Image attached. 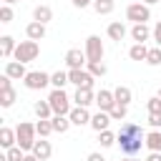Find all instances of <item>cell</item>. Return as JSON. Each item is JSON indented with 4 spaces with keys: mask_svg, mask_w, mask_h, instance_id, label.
I'll list each match as a JSON object with an SVG mask.
<instances>
[{
    "mask_svg": "<svg viewBox=\"0 0 161 161\" xmlns=\"http://www.w3.org/2000/svg\"><path fill=\"white\" fill-rule=\"evenodd\" d=\"M116 143L121 146V151L126 156H136L141 151V146H146V133L138 123H121V128L116 133Z\"/></svg>",
    "mask_w": 161,
    "mask_h": 161,
    "instance_id": "1",
    "label": "cell"
},
{
    "mask_svg": "<svg viewBox=\"0 0 161 161\" xmlns=\"http://www.w3.org/2000/svg\"><path fill=\"white\" fill-rule=\"evenodd\" d=\"M48 103L53 108V116H68L73 108H70V96L63 91V88H53L50 96H48Z\"/></svg>",
    "mask_w": 161,
    "mask_h": 161,
    "instance_id": "2",
    "label": "cell"
},
{
    "mask_svg": "<svg viewBox=\"0 0 161 161\" xmlns=\"http://www.w3.org/2000/svg\"><path fill=\"white\" fill-rule=\"evenodd\" d=\"M40 55V45H38V40H20L18 43V48H15V53H13V58L15 60H20V63H30V60H35Z\"/></svg>",
    "mask_w": 161,
    "mask_h": 161,
    "instance_id": "3",
    "label": "cell"
},
{
    "mask_svg": "<svg viewBox=\"0 0 161 161\" xmlns=\"http://www.w3.org/2000/svg\"><path fill=\"white\" fill-rule=\"evenodd\" d=\"M35 126L33 123H28V121H23V123H18V128H15V136H18V146L23 148V151H33V146H35Z\"/></svg>",
    "mask_w": 161,
    "mask_h": 161,
    "instance_id": "4",
    "label": "cell"
},
{
    "mask_svg": "<svg viewBox=\"0 0 161 161\" xmlns=\"http://www.w3.org/2000/svg\"><path fill=\"white\" fill-rule=\"evenodd\" d=\"M68 80H70L75 88H93L96 75H93L88 68H68Z\"/></svg>",
    "mask_w": 161,
    "mask_h": 161,
    "instance_id": "5",
    "label": "cell"
},
{
    "mask_svg": "<svg viewBox=\"0 0 161 161\" xmlns=\"http://www.w3.org/2000/svg\"><path fill=\"white\" fill-rule=\"evenodd\" d=\"M103 53H106L103 40H101L98 35H88V38H86V55H88V63L103 60Z\"/></svg>",
    "mask_w": 161,
    "mask_h": 161,
    "instance_id": "6",
    "label": "cell"
},
{
    "mask_svg": "<svg viewBox=\"0 0 161 161\" xmlns=\"http://www.w3.org/2000/svg\"><path fill=\"white\" fill-rule=\"evenodd\" d=\"M25 88L30 91H43L48 83H50V73H43V70H28V75L23 78Z\"/></svg>",
    "mask_w": 161,
    "mask_h": 161,
    "instance_id": "7",
    "label": "cell"
},
{
    "mask_svg": "<svg viewBox=\"0 0 161 161\" xmlns=\"http://www.w3.org/2000/svg\"><path fill=\"white\" fill-rule=\"evenodd\" d=\"M126 18L133 20V23H146V20L151 18V10H148L146 3H131V5L126 8Z\"/></svg>",
    "mask_w": 161,
    "mask_h": 161,
    "instance_id": "8",
    "label": "cell"
},
{
    "mask_svg": "<svg viewBox=\"0 0 161 161\" xmlns=\"http://www.w3.org/2000/svg\"><path fill=\"white\" fill-rule=\"evenodd\" d=\"M65 65H68V68H83V65H88V55H86V50L70 48V50L65 53Z\"/></svg>",
    "mask_w": 161,
    "mask_h": 161,
    "instance_id": "9",
    "label": "cell"
},
{
    "mask_svg": "<svg viewBox=\"0 0 161 161\" xmlns=\"http://www.w3.org/2000/svg\"><path fill=\"white\" fill-rule=\"evenodd\" d=\"M96 106H98V111H111V108L116 106L113 91H106V88H101V91L96 93Z\"/></svg>",
    "mask_w": 161,
    "mask_h": 161,
    "instance_id": "10",
    "label": "cell"
},
{
    "mask_svg": "<svg viewBox=\"0 0 161 161\" xmlns=\"http://www.w3.org/2000/svg\"><path fill=\"white\" fill-rule=\"evenodd\" d=\"M5 75H10L13 80H20V78H25V75H28V70H25V63H20V60H8V63H5Z\"/></svg>",
    "mask_w": 161,
    "mask_h": 161,
    "instance_id": "11",
    "label": "cell"
},
{
    "mask_svg": "<svg viewBox=\"0 0 161 161\" xmlns=\"http://www.w3.org/2000/svg\"><path fill=\"white\" fill-rule=\"evenodd\" d=\"M73 101H75V106H91V103H96V93H93V88H75V93H73Z\"/></svg>",
    "mask_w": 161,
    "mask_h": 161,
    "instance_id": "12",
    "label": "cell"
},
{
    "mask_svg": "<svg viewBox=\"0 0 161 161\" xmlns=\"http://www.w3.org/2000/svg\"><path fill=\"white\" fill-rule=\"evenodd\" d=\"M68 116H70V123H73V126H86V123H91V113H88L86 106H75Z\"/></svg>",
    "mask_w": 161,
    "mask_h": 161,
    "instance_id": "13",
    "label": "cell"
},
{
    "mask_svg": "<svg viewBox=\"0 0 161 161\" xmlns=\"http://www.w3.org/2000/svg\"><path fill=\"white\" fill-rule=\"evenodd\" d=\"M111 121H113V118H111L108 111H98L96 116H91V128H93V131H106Z\"/></svg>",
    "mask_w": 161,
    "mask_h": 161,
    "instance_id": "14",
    "label": "cell"
},
{
    "mask_svg": "<svg viewBox=\"0 0 161 161\" xmlns=\"http://www.w3.org/2000/svg\"><path fill=\"white\" fill-rule=\"evenodd\" d=\"M25 35H28L30 40H43V38H45V23H38V20L28 23V25H25Z\"/></svg>",
    "mask_w": 161,
    "mask_h": 161,
    "instance_id": "15",
    "label": "cell"
},
{
    "mask_svg": "<svg viewBox=\"0 0 161 161\" xmlns=\"http://www.w3.org/2000/svg\"><path fill=\"white\" fill-rule=\"evenodd\" d=\"M33 153H35L40 161H48V158H50V153H53V146H50V141H45V138H38V141H35V146H33Z\"/></svg>",
    "mask_w": 161,
    "mask_h": 161,
    "instance_id": "16",
    "label": "cell"
},
{
    "mask_svg": "<svg viewBox=\"0 0 161 161\" xmlns=\"http://www.w3.org/2000/svg\"><path fill=\"white\" fill-rule=\"evenodd\" d=\"M0 146L8 151V148H13V146H18V136H15V131L13 128H8V126H3L0 128Z\"/></svg>",
    "mask_w": 161,
    "mask_h": 161,
    "instance_id": "17",
    "label": "cell"
},
{
    "mask_svg": "<svg viewBox=\"0 0 161 161\" xmlns=\"http://www.w3.org/2000/svg\"><path fill=\"white\" fill-rule=\"evenodd\" d=\"M33 20L48 25V23L53 20V10H50V5H35V8H33Z\"/></svg>",
    "mask_w": 161,
    "mask_h": 161,
    "instance_id": "18",
    "label": "cell"
},
{
    "mask_svg": "<svg viewBox=\"0 0 161 161\" xmlns=\"http://www.w3.org/2000/svg\"><path fill=\"white\" fill-rule=\"evenodd\" d=\"M106 33H108V38H111V40L121 43V40L126 38V33H128V30H126V25H123L121 20H116V23H111V25H108V30H106Z\"/></svg>",
    "mask_w": 161,
    "mask_h": 161,
    "instance_id": "19",
    "label": "cell"
},
{
    "mask_svg": "<svg viewBox=\"0 0 161 161\" xmlns=\"http://www.w3.org/2000/svg\"><path fill=\"white\" fill-rule=\"evenodd\" d=\"M15 48H18V43H15L13 35H3V38H0V55H3L5 60L15 53Z\"/></svg>",
    "mask_w": 161,
    "mask_h": 161,
    "instance_id": "20",
    "label": "cell"
},
{
    "mask_svg": "<svg viewBox=\"0 0 161 161\" xmlns=\"http://www.w3.org/2000/svg\"><path fill=\"white\" fill-rule=\"evenodd\" d=\"M148 35H151V30L146 28V23H133V28H131V38H133L136 43H146Z\"/></svg>",
    "mask_w": 161,
    "mask_h": 161,
    "instance_id": "21",
    "label": "cell"
},
{
    "mask_svg": "<svg viewBox=\"0 0 161 161\" xmlns=\"http://www.w3.org/2000/svg\"><path fill=\"white\" fill-rule=\"evenodd\" d=\"M113 98H116V103L128 106V103H131V98H133V93H131V88H128V86H118V88L113 91Z\"/></svg>",
    "mask_w": 161,
    "mask_h": 161,
    "instance_id": "22",
    "label": "cell"
},
{
    "mask_svg": "<svg viewBox=\"0 0 161 161\" xmlns=\"http://www.w3.org/2000/svg\"><path fill=\"white\" fill-rule=\"evenodd\" d=\"M50 123H53V131H55V133H65V131L73 126V123H70V116H53Z\"/></svg>",
    "mask_w": 161,
    "mask_h": 161,
    "instance_id": "23",
    "label": "cell"
},
{
    "mask_svg": "<svg viewBox=\"0 0 161 161\" xmlns=\"http://www.w3.org/2000/svg\"><path fill=\"white\" fill-rule=\"evenodd\" d=\"M146 55H148V48H146L143 43H133V45L128 48V58H131V60H146Z\"/></svg>",
    "mask_w": 161,
    "mask_h": 161,
    "instance_id": "24",
    "label": "cell"
},
{
    "mask_svg": "<svg viewBox=\"0 0 161 161\" xmlns=\"http://www.w3.org/2000/svg\"><path fill=\"white\" fill-rule=\"evenodd\" d=\"M15 101H18L15 88H0V106H3V108H10Z\"/></svg>",
    "mask_w": 161,
    "mask_h": 161,
    "instance_id": "25",
    "label": "cell"
},
{
    "mask_svg": "<svg viewBox=\"0 0 161 161\" xmlns=\"http://www.w3.org/2000/svg\"><path fill=\"white\" fill-rule=\"evenodd\" d=\"M146 148L148 151H161V131L153 128L151 133H146Z\"/></svg>",
    "mask_w": 161,
    "mask_h": 161,
    "instance_id": "26",
    "label": "cell"
},
{
    "mask_svg": "<svg viewBox=\"0 0 161 161\" xmlns=\"http://www.w3.org/2000/svg\"><path fill=\"white\" fill-rule=\"evenodd\" d=\"M33 111H35L38 118H53V108H50L48 98H45V101H38V103L33 106Z\"/></svg>",
    "mask_w": 161,
    "mask_h": 161,
    "instance_id": "27",
    "label": "cell"
},
{
    "mask_svg": "<svg viewBox=\"0 0 161 161\" xmlns=\"http://www.w3.org/2000/svg\"><path fill=\"white\" fill-rule=\"evenodd\" d=\"M35 131H38V136H40V138H48L50 133H55V131H53V123H50V118H40V121L35 123Z\"/></svg>",
    "mask_w": 161,
    "mask_h": 161,
    "instance_id": "28",
    "label": "cell"
},
{
    "mask_svg": "<svg viewBox=\"0 0 161 161\" xmlns=\"http://www.w3.org/2000/svg\"><path fill=\"white\" fill-rule=\"evenodd\" d=\"M113 8H116L113 0H93V10H96L98 15H108V13H113Z\"/></svg>",
    "mask_w": 161,
    "mask_h": 161,
    "instance_id": "29",
    "label": "cell"
},
{
    "mask_svg": "<svg viewBox=\"0 0 161 161\" xmlns=\"http://www.w3.org/2000/svg\"><path fill=\"white\" fill-rule=\"evenodd\" d=\"M65 83H70L65 70H55V73H50V86H53V88H63Z\"/></svg>",
    "mask_w": 161,
    "mask_h": 161,
    "instance_id": "30",
    "label": "cell"
},
{
    "mask_svg": "<svg viewBox=\"0 0 161 161\" xmlns=\"http://www.w3.org/2000/svg\"><path fill=\"white\" fill-rule=\"evenodd\" d=\"M98 141H101V146H103V148H111V146L116 143V133H113V131H108V128H106V131H98Z\"/></svg>",
    "mask_w": 161,
    "mask_h": 161,
    "instance_id": "31",
    "label": "cell"
},
{
    "mask_svg": "<svg viewBox=\"0 0 161 161\" xmlns=\"http://www.w3.org/2000/svg\"><path fill=\"white\" fill-rule=\"evenodd\" d=\"M108 113H111V118H113V121H123V118L128 116V106H121V103H116V106H113Z\"/></svg>",
    "mask_w": 161,
    "mask_h": 161,
    "instance_id": "32",
    "label": "cell"
},
{
    "mask_svg": "<svg viewBox=\"0 0 161 161\" xmlns=\"http://www.w3.org/2000/svg\"><path fill=\"white\" fill-rule=\"evenodd\" d=\"M86 68H88V70H91V73H93L96 78H103V75H106V70H108L103 60H98V63H88Z\"/></svg>",
    "mask_w": 161,
    "mask_h": 161,
    "instance_id": "33",
    "label": "cell"
},
{
    "mask_svg": "<svg viewBox=\"0 0 161 161\" xmlns=\"http://www.w3.org/2000/svg\"><path fill=\"white\" fill-rule=\"evenodd\" d=\"M146 63H148V65H161V48H148Z\"/></svg>",
    "mask_w": 161,
    "mask_h": 161,
    "instance_id": "34",
    "label": "cell"
},
{
    "mask_svg": "<svg viewBox=\"0 0 161 161\" xmlns=\"http://www.w3.org/2000/svg\"><path fill=\"white\" fill-rule=\"evenodd\" d=\"M5 156H8V161H23V158H25V151H23L20 146H13V148L5 151Z\"/></svg>",
    "mask_w": 161,
    "mask_h": 161,
    "instance_id": "35",
    "label": "cell"
},
{
    "mask_svg": "<svg viewBox=\"0 0 161 161\" xmlns=\"http://www.w3.org/2000/svg\"><path fill=\"white\" fill-rule=\"evenodd\" d=\"M146 108H148V113H161V98H158V96H153V98H148V103H146Z\"/></svg>",
    "mask_w": 161,
    "mask_h": 161,
    "instance_id": "36",
    "label": "cell"
},
{
    "mask_svg": "<svg viewBox=\"0 0 161 161\" xmlns=\"http://www.w3.org/2000/svg\"><path fill=\"white\" fill-rule=\"evenodd\" d=\"M10 20H13V8H10V5H3V8H0V23L8 25Z\"/></svg>",
    "mask_w": 161,
    "mask_h": 161,
    "instance_id": "37",
    "label": "cell"
},
{
    "mask_svg": "<svg viewBox=\"0 0 161 161\" xmlns=\"http://www.w3.org/2000/svg\"><path fill=\"white\" fill-rule=\"evenodd\" d=\"M148 126L151 128H161V113H148Z\"/></svg>",
    "mask_w": 161,
    "mask_h": 161,
    "instance_id": "38",
    "label": "cell"
},
{
    "mask_svg": "<svg viewBox=\"0 0 161 161\" xmlns=\"http://www.w3.org/2000/svg\"><path fill=\"white\" fill-rule=\"evenodd\" d=\"M153 40H156V45L161 48V20L156 23V28H153Z\"/></svg>",
    "mask_w": 161,
    "mask_h": 161,
    "instance_id": "39",
    "label": "cell"
},
{
    "mask_svg": "<svg viewBox=\"0 0 161 161\" xmlns=\"http://www.w3.org/2000/svg\"><path fill=\"white\" fill-rule=\"evenodd\" d=\"M86 161H106V158H103L98 151H93V153H88V158H86Z\"/></svg>",
    "mask_w": 161,
    "mask_h": 161,
    "instance_id": "40",
    "label": "cell"
},
{
    "mask_svg": "<svg viewBox=\"0 0 161 161\" xmlns=\"http://www.w3.org/2000/svg\"><path fill=\"white\" fill-rule=\"evenodd\" d=\"M146 161H161V151H151V153L146 156Z\"/></svg>",
    "mask_w": 161,
    "mask_h": 161,
    "instance_id": "41",
    "label": "cell"
},
{
    "mask_svg": "<svg viewBox=\"0 0 161 161\" xmlns=\"http://www.w3.org/2000/svg\"><path fill=\"white\" fill-rule=\"evenodd\" d=\"M91 3H93V0H73V5H75V8H88Z\"/></svg>",
    "mask_w": 161,
    "mask_h": 161,
    "instance_id": "42",
    "label": "cell"
},
{
    "mask_svg": "<svg viewBox=\"0 0 161 161\" xmlns=\"http://www.w3.org/2000/svg\"><path fill=\"white\" fill-rule=\"evenodd\" d=\"M23 161H40V158H38V156L30 151V153H25V158H23Z\"/></svg>",
    "mask_w": 161,
    "mask_h": 161,
    "instance_id": "43",
    "label": "cell"
},
{
    "mask_svg": "<svg viewBox=\"0 0 161 161\" xmlns=\"http://www.w3.org/2000/svg\"><path fill=\"white\" fill-rule=\"evenodd\" d=\"M123 161H138V158H136V156H126Z\"/></svg>",
    "mask_w": 161,
    "mask_h": 161,
    "instance_id": "44",
    "label": "cell"
},
{
    "mask_svg": "<svg viewBox=\"0 0 161 161\" xmlns=\"http://www.w3.org/2000/svg\"><path fill=\"white\" fill-rule=\"evenodd\" d=\"M143 3H146V5H153V3H158V0H143Z\"/></svg>",
    "mask_w": 161,
    "mask_h": 161,
    "instance_id": "45",
    "label": "cell"
},
{
    "mask_svg": "<svg viewBox=\"0 0 161 161\" xmlns=\"http://www.w3.org/2000/svg\"><path fill=\"white\" fill-rule=\"evenodd\" d=\"M3 3H5V5H13V3H15V0H3Z\"/></svg>",
    "mask_w": 161,
    "mask_h": 161,
    "instance_id": "46",
    "label": "cell"
},
{
    "mask_svg": "<svg viewBox=\"0 0 161 161\" xmlns=\"http://www.w3.org/2000/svg\"><path fill=\"white\" fill-rule=\"evenodd\" d=\"M156 96H158V98H161V88H158V93H156Z\"/></svg>",
    "mask_w": 161,
    "mask_h": 161,
    "instance_id": "47",
    "label": "cell"
}]
</instances>
